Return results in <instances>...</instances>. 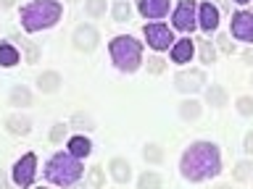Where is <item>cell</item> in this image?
<instances>
[{"instance_id": "6da1fadb", "label": "cell", "mask_w": 253, "mask_h": 189, "mask_svg": "<svg viewBox=\"0 0 253 189\" xmlns=\"http://www.w3.org/2000/svg\"><path fill=\"white\" fill-rule=\"evenodd\" d=\"M179 173L185 181L201 184L221 173V153L213 142H193L179 158Z\"/></svg>"}, {"instance_id": "7a4b0ae2", "label": "cell", "mask_w": 253, "mask_h": 189, "mask_svg": "<svg viewBox=\"0 0 253 189\" xmlns=\"http://www.w3.org/2000/svg\"><path fill=\"white\" fill-rule=\"evenodd\" d=\"M63 16V5L55 0H32L21 8V29L35 34V32L50 29L61 21Z\"/></svg>"}, {"instance_id": "3957f363", "label": "cell", "mask_w": 253, "mask_h": 189, "mask_svg": "<svg viewBox=\"0 0 253 189\" xmlns=\"http://www.w3.org/2000/svg\"><path fill=\"white\" fill-rule=\"evenodd\" d=\"M82 163L79 158H74L66 150V153H55L50 160L45 163V179L55 187H74L79 179H82Z\"/></svg>"}, {"instance_id": "277c9868", "label": "cell", "mask_w": 253, "mask_h": 189, "mask_svg": "<svg viewBox=\"0 0 253 189\" xmlns=\"http://www.w3.org/2000/svg\"><path fill=\"white\" fill-rule=\"evenodd\" d=\"M108 53H111L114 66L122 71V74H134V71L142 66V45L129 34H119V37L111 39Z\"/></svg>"}, {"instance_id": "5b68a950", "label": "cell", "mask_w": 253, "mask_h": 189, "mask_svg": "<svg viewBox=\"0 0 253 189\" xmlns=\"http://www.w3.org/2000/svg\"><path fill=\"white\" fill-rule=\"evenodd\" d=\"M11 179H13V184L21 187V189L35 184V179H37V155L35 153L21 155L19 160L13 163V168H11Z\"/></svg>"}, {"instance_id": "8992f818", "label": "cell", "mask_w": 253, "mask_h": 189, "mask_svg": "<svg viewBox=\"0 0 253 189\" xmlns=\"http://www.w3.org/2000/svg\"><path fill=\"white\" fill-rule=\"evenodd\" d=\"M145 39L148 45L153 47L156 53H164V50H171L174 45H177V39H174V32L166 27V24H145Z\"/></svg>"}, {"instance_id": "52a82bcc", "label": "cell", "mask_w": 253, "mask_h": 189, "mask_svg": "<svg viewBox=\"0 0 253 189\" xmlns=\"http://www.w3.org/2000/svg\"><path fill=\"white\" fill-rule=\"evenodd\" d=\"M171 24L179 32H195L198 27V5L193 0H179V5L171 13Z\"/></svg>"}, {"instance_id": "ba28073f", "label": "cell", "mask_w": 253, "mask_h": 189, "mask_svg": "<svg viewBox=\"0 0 253 189\" xmlns=\"http://www.w3.org/2000/svg\"><path fill=\"white\" fill-rule=\"evenodd\" d=\"M71 45H74L79 53H92L95 47L100 45L98 29H95L92 24H79L74 29V34H71Z\"/></svg>"}, {"instance_id": "9c48e42d", "label": "cell", "mask_w": 253, "mask_h": 189, "mask_svg": "<svg viewBox=\"0 0 253 189\" xmlns=\"http://www.w3.org/2000/svg\"><path fill=\"white\" fill-rule=\"evenodd\" d=\"M174 87L185 94H193V92H201L206 87V74L201 68H187V71H179L174 76Z\"/></svg>"}, {"instance_id": "30bf717a", "label": "cell", "mask_w": 253, "mask_h": 189, "mask_svg": "<svg viewBox=\"0 0 253 189\" xmlns=\"http://www.w3.org/2000/svg\"><path fill=\"white\" fill-rule=\"evenodd\" d=\"M229 29H232V37L235 39H240V42H253V13L251 11L232 13Z\"/></svg>"}, {"instance_id": "8fae6325", "label": "cell", "mask_w": 253, "mask_h": 189, "mask_svg": "<svg viewBox=\"0 0 253 189\" xmlns=\"http://www.w3.org/2000/svg\"><path fill=\"white\" fill-rule=\"evenodd\" d=\"M198 27H201L206 34H211V32L219 27V8L213 5L211 0H206V3H201V8H198Z\"/></svg>"}, {"instance_id": "7c38bea8", "label": "cell", "mask_w": 253, "mask_h": 189, "mask_svg": "<svg viewBox=\"0 0 253 189\" xmlns=\"http://www.w3.org/2000/svg\"><path fill=\"white\" fill-rule=\"evenodd\" d=\"M137 11L145 19H161L169 13V0H137Z\"/></svg>"}, {"instance_id": "4fadbf2b", "label": "cell", "mask_w": 253, "mask_h": 189, "mask_svg": "<svg viewBox=\"0 0 253 189\" xmlns=\"http://www.w3.org/2000/svg\"><path fill=\"white\" fill-rule=\"evenodd\" d=\"M5 129L13 134V137H27L32 131V118L24 113H11L5 118Z\"/></svg>"}, {"instance_id": "5bb4252c", "label": "cell", "mask_w": 253, "mask_h": 189, "mask_svg": "<svg viewBox=\"0 0 253 189\" xmlns=\"http://www.w3.org/2000/svg\"><path fill=\"white\" fill-rule=\"evenodd\" d=\"M195 55V42L190 37H182L177 39V45L171 47V61L174 63H190Z\"/></svg>"}, {"instance_id": "9a60e30c", "label": "cell", "mask_w": 253, "mask_h": 189, "mask_svg": "<svg viewBox=\"0 0 253 189\" xmlns=\"http://www.w3.org/2000/svg\"><path fill=\"white\" fill-rule=\"evenodd\" d=\"M61 74L58 71H42V74L37 76V90L42 92V94H55L61 90Z\"/></svg>"}, {"instance_id": "2e32d148", "label": "cell", "mask_w": 253, "mask_h": 189, "mask_svg": "<svg viewBox=\"0 0 253 189\" xmlns=\"http://www.w3.org/2000/svg\"><path fill=\"white\" fill-rule=\"evenodd\" d=\"M108 171H111V179H114L116 184H126V181L132 179V165L126 163L124 158H111Z\"/></svg>"}, {"instance_id": "e0dca14e", "label": "cell", "mask_w": 253, "mask_h": 189, "mask_svg": "<svg viewBox=\"0 0 253 189\" xmlns=\"http://www.w3.org/2000/svg\"><path fill=\"white\" fill-rule=\"evenodd\" d=\"M66 147H69V153L74 155V158H79V160H82V158H87V155L92 153V142L87 139L84 134H77V137H71Z\"/></svg>"}, {"instance_id": "ac0fdd59", "label": "cell", "mask_w": 253, "mask_h": 189, "mask_svg": "<svg viewBox=\"0 0 253 189\" xmlns=\"http://www.w3.org/2000/svg\"><path fill=\"white\" fill-rule=\"evenodd\" d=\"M19 58H21L19 47L11 45V42H0V66H3V68H13L16 63H19Z\"/></svg>"}, {"instance_id": "d6986e66", "label": "cell", "mask_w": 253, "mask_h": 189, "mask_svg": "<svg viewBox=\"0 0 253 189\" xmlns=\"http://www.w3.org/2000/svg\"><path fill=\"white\" fill-rule=\"evenodd\" d=\"M206 102H209L211 108H224L227 105V90L221 84H211L209 90H206Z\"/></svg>"}, {"instance_id": "ffe728a7", "label": "cell", "mask_w": 253, "mask_h": 189, "mask_svg": "<svg viewBox=\"0 0 253 189\" xmlns=\"http://www.w3.org/2000/svg\"><path fill=\"white\" fill-rule=\"evenodd\" d=\"M32 105V92L29 87H13L11 90V108H29Z\"/></svg>"}, {"instance_id": "44dd1931", "label": "cell", "mask_w": 253, "mask_h": 189, "mask_svg": "<svg viewBox=\"0 0 253 189\" xmlns=\"http://www.w3.org/2000/svg\"><path fill=\"white\" fill-rule=\"evenodd\" d=\"M201 102H198V100H185V102H182V105H179V116H182V121H195V118L198 116H201Z\"/></svg>"}, {"instance_id": "7402d4cb", "label": "cell", "mask_w": 253, "mask_h": 189, "mask_svg": "<svg viewBox=\"0 0 253 189\" xmlns=\"http://www.w3.org/2000/svg\"><path fill=\"white\" fill-rule=\"evenodd\" d=\"M161 187H164V179L156 171H145L137 179V189H161Z\"/></svg>"}, {"instance_id": "603a6c76", "label": "cell", "mask_w": 253, "mask_h": 189, "mask_svg": "<svg viewBox=\"0 0 253 189\" xmlns=\"http://www.w3.org/2000/svg\"><path fill=\"white\" fill-rule=\"evenodd\" d=\"M142 158H145V163H153V165L164 163V150H161V145H156V142H148V145L142 147Z\"/></svg>"}, {"instance_id": "cb8c5ba5", "label": "cell", "mask_w": 253, "mask_h": 189, "mask_svg": "<svg viewBox=\"0 0 253 189\" xmlns=\"http://www.w3.org/2000/svg\"><path fill=\"white\" fill-rule=\"evenodd\" d=\"M232 176H235V181H240V184L253 181V160H240V163L235 165Z\"/></svg>"}, {"instance_id": "d4e9b609", "label": "cell", "mask_w": 253, "mask_h": 189, "mask_svg": "<svg viewBox=\"0 0 253 189\" xmlns=\"http://www.w3.org/2000/svg\"><path fill=\"white\" fill-rule=\"evenodd\" d=\"M195 45H198V53H201L203 66H211V63L216 61V47H213L209 39H201V42H195Z\"/></svg>"}, {"instance_id": "484cf974", "label": "cell", "mask_w": 253, "mask_h": 189, "mask_svg": "<svg viewBox=\"0 0 253 189\" xmlns=\"http://www.w3.org/2000/svg\"><path fill=\"white\" fill-rule=\"evenodd\" d=\"M71 126L79 129V131H92L95 129V121H92L90 113H82V110H79V113L71 116Z\"/></svg>"}, {"instance_id": "4316f807", "label": "cell", "mask_w": 253, "mask_h": 189, "mask_svg": "<svg viewBox=\"0 0 253 189\" xmlns=\"http://www.w3.org/2000/svg\"><path fill=\"white\" fill-rule=\"evenodd\" d=\"M87 181H90L92 189H103L106 187V168L103 165H92L90 173H87Z\"/></svg>"}, {"instance_id": "83f0119b", "label": "cell", "mask_w": 253, "mask_h": 189, "mask_svg": "<svg viewBox=\"0 0 253 189\" xmlns=\"http://www.w3.org/2000/svg\"><path fill=\"white\" fill-rule=\"evenodd\" d=\"M106 3L108 0H84V13L90 16V19H100V16L106 13Z\"/></svg>"}, {"instance_id": "f1b7e54d", "label": "cell", "mask_w": 253, "mask_h": 189, "mask_svg": "<svg viewBox=\"0 0 253 189\" xmlns=\"http://www.w3.org/2000/svg\"><path fill=\"white\" fill-rule=\"evenodd\" d=\"M111 13H114L116 21H129V19H132V5L126 3V0H116V3H114V11H111Z\"/></svg>"}, {"instance_id": "f546056e", "label": "cell", "mask_w": 253, "mask_h": 189, "mask_svg": "<svg viewBox=\"0 0 253 189\" xmlns=\"http://www.w3.org/2000/svg\"><path fill=\"white\" fill-rule=\"evenodd\" d=\"M235 108H237V113H240V116H253V97H251V94H243V97H237Z\"/></svg>"}, {"instance_id": "4dcf8cb0", "label": "cell", "mask_w": 253, "mask_h": 189, "mask_svg": "<svg viewBox=\"0 0 253 189\" xmlns=\"http://www.w3.org/2000/svg\"><path fill=\"white\" fill-rule=\"evenodd\" d=\"M66 134H69V126L66 124H55L53 129H50V137H47V139H50L53 145H61V142L66 139Z\"/></svg>"}, {"instance_id": "1f68e13d", "label": "cell", "mask_w": 253, "mask_h": 189, "mask_svg": "<svg viewBox=\"0 0 253 189\" xmlns=\"http://www.w3.org/2000/svg\"><path fill=\"white\" fill-rule=\"evenodd\" d=\"M21 47L27 50V61H29V63H37V61H40V47H37V42H32V39H21Z\"/></svg>"}, {"instance_id": "d6a6232c", "label": "cell", "mask_w": 253, "mask_h": 189, "mask_svg": "<svg viewBox=\"0 0 253 189\" xmlns=\"http://www.w3.org/2000/svg\"><path fill=\"white\" fill-rule=\"evenodd\" d=\"M164 68H166L164 58H158V55H153V58H148V74L158 76V74H164Z\"/></svg>"}, {"instance_id": "836d02e7", "label": "cell", "mask_w": 253, "mask_h": 189, "mask_svg": "<svg viewBox=\"0 0 253 189\" xmlns=\"http://www.w3.org/2000/svg\"><path fill=\"white\" fill-rule=\"evenodd\" d=\"M216 45H219V50L224 53V55H232V53H235V45L229 42V37H227V34H219V39H216Z\"/></svg>"}, {"instance_id": "e575fe53", "label": "cell", "mask_w": 253, "mask_h": 189, "mask_svg": "<svg viewBox=\"0 0 253 189\" xmlns=\"http://www.w3.org/2000/svg\"><path fill=\"white\" fill-rule=\"evenodd\" d=\"M243 150H245L248 155H253V131L245 134V139H243Z\"/></svg>"}, {"instance_id": "d590c367", "label": "cell", "mask_w": 253, "mask_h": 189, "mask_svg": "<svg viewBox=\"0 0 253 189\" xmlns=\"http://www.w3.org/2000/svg\"><path fill=\"white\" fill-rule=\"evenodd\" d=\"M243 61H245V66H253V47L243 53Z\"/></svg>"}, {"instance_id": "8d00e7d4", "label": "cell", "mask_w": 253, "mask_h": 189, "mask_svg": "<svg viewBox=\"0 0 253 189\" xmlns=\"http://www.w3.org/2000/svg\"><path fill=\"white\" fill-rule=\"evenodd\" d=\"M16 0H0V11H8V8H13Z\"/></svg>"}, {"instance_id": "74e56055", "label": "cell", "mask_w": 253, "mask_h": 189, "mask_svg": "<svg viewBox=\"0 0 253 189\" xmlns=\"http://www.w3.org/2000/svg\"><path fill=\"white\" fill-rule=\"evenodd\" d=\"M0 189H11V184H8V179H5L3 171H0Z\"/></svg>"}, {"instance_id": "f35d334b", "label": "cell", "mask_w": 253, "mask_h": 189, "mask_svg": "<svg viewBox=\"0 0 253 189\" xmlns=\"http://www.w3.org/2000/svg\"><path fill=\"white\" fill-rule=\"evenodd\" d=\"M213 189H235L232 184H219V187H213Z\"/></svg>"}, {"instance_id": "ab89813d", "label": "cell", "mask_w": 253, "mask_h": 189, "mask_svg": "<svg viewBox=\"0 0 253 189\" xmlns=\"http://www.w3.org/2000/svg\"><path fill=\"white\" fill-rule=\"evenodd\" d=\"M235 3H248V0H235Z\"/></svg>"}, {"instance_id": "60d3db41", "label": "cell", "mask_w": 253, "mask_h": 189, "mask_svg": "<svg viewBox=\"0 0 253 189\" xmlns=\"http://www.w3.org/2000/svg\"><path fill=\"white\" fill-rule=\"evenodd\" d=\"M251 84H253V76H251Z\"/></svg>"}, {"instance_id": "b9f144b4", "label": "cell", "mask_w": 253, "mask_h": 189, "mask_svg": "<svg viewBox=\"0 0 253 189\" xmlns=\"http://www.w3.org/2000/svg\"><path fill=\"white\" fill-rule=\"evenodd\" d=\"M40 189H45V187H40Z\"/></svg>"}, {"instance_id": "7bdbcfd3", "label": "cell", "mask_w": 253, "mask_h": 189, "mask_svg": "<svg viewBox=\"0 0 253 189\" xmlns=\"http://www.w3.org/2000/svg\"><path fill=\"white\" fill-rule=\"evenodd\" d=\"M213 3H216V0H213Z\"/></svg>"}]
</instances>
